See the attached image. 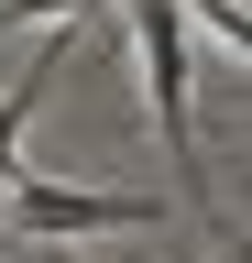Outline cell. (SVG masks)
<instances>
[{"instance_id":"7a4b0ae2","label":"cell","mask_w":252,"mask_h":263,"mask_svg":"<svg viewBox=\"0 0 252 263\" xmlns=\"http://www.w3.org/2000/svg\"><path fill=\"white\" fill-rule=\"evenodd\" d=\"M132 219H153V197H88V186H55V176H11V230L77 241V230H132Z\"/></svg>"},{"instance_id":"6da1fadb","label":"cell","mask_w":252,"mask_h":263,"mask_svg":"<svg viewBox=\"0 0 252 263\" xmlns=\"http://www.w3.org/2000/svg\"><path fill=\"white\" fill-rule=\"evenodd\" d=\"M186 33H198V11H186V0H132V55H143V99H153V143H165L186 209L219 230V197H208V164H198V99H186V77H198Z\"/></svg>"},{"instance_id":"3957f363","label":"cell","mask_w":252,"mask_h":263,"mask_svg":"<svg viewBox=\"0 0 252 263\" xmlns=\"http://www.w3.org/2000/svg\"><path fill=\"white\" fill-rule=\"evenodd\" d=\"M44 88H55V55H44V66H22V88H0V176H22V132H33Z\"/></svg>"},{"instance_id":"5b68a950","label":"cell","mask_w":252,"mask_h":263,"mask_svg":"<svg viewBox=\"0 0 252 263\" xmlns=\"http://www.w3.org/2000/svg\"><path fill=\"white\" fill-rule=\"evenodd\" d=\"M55 263H66V252H55Z\"/></svg>"},{"instance_id":"277c9868","label":"cell","mask_w":252,"mask_h":263,"mask_svg":"<svg viewBox=\"0 0 252 263\" xmlns=\"http://www.w3.org/2000/svg\"><path fill=\"white\" fill-rule=\"evenodd\" d=\"M186 11H198V33H219V44L252 66V11H241V0H186Z\"/></svg>"}]
</instances>
